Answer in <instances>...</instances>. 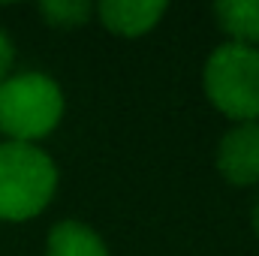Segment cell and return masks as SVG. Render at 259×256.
I'll return each mask as SVG.
<instances>
[{
    "mask_svg": "<svg viewBox=\"0 0 259 256\" xmlns=\"http://www.w3.org/2000/svg\"><path fill=\"white\" fill-rule=\"evenodd\" d=\"M58 169L52 157L24 142L0 145V220H30L55 196Z\"/></svg>",
    "mask_w": 259,
    "mask_h": 256,
    "instance_id": "6da1fadb",
    "label": "cell"
},
{
    "mask_svg": "<svg viewBox=\"0 0 259 256\" xmlns=\"http://www.w3.org/2000/svg\"><path fill=\"white\" fill-rule=\"evenodd\" d=\"M64 118V91L46 72L9 75L0 84V133L9 142L33 145Z\"/></svg>",
    "mask_w": 259,
    "mask_h": 256,
    "instance_id": "7a4b0ae2",
    "label": "cell"
},
{
    "mask_svg": "<svg viewBox=\"0 0 259 256\" xmlns=\"http://www.w3.org/2000/svg\"><path fill=\"white\" fill-rule=\"evenodd\" d=\"M205 94L217 112L247 124L259 121V49L223 42L205 61Z\"/></svg>",
    "mask_w": 259,
    "mask_h": 256,
    "instance_id": "3957f363",
    "label": "cell"
},
{
    "mask_svg": "<svg viewBox=\"0 0 259 256\" xmlns=\"http://www.w3.org/2000/svg\"><path fill=\"white\" fill-rule=\"evenodd\" d=\"M217 169L235 187L259 184V121L235 124L220 139Z\"/></svg>",
    "mask_w": 259,
    "mask_h": 256,
    "instance_id": "277c9868",
    "label": "cell"
},
{
    "mask_svg": "<svg viewBox=\"0 0 259 256\" xmlns=\"http://www.w3.org/2000/svg\"><path fill=\"white\" fill-rule=\"evenodd\" d=\"M100 21L106 30L118 36H142L157 27V21L166 15L163 0H106L97 6Z\"/></svg>",
    "mask_w": 259,
    "mask_h": 256,
    "instance_id": "5b68a950",
    "label": "cell"
},
{
    "mask_svg": "<svg viewBox=\"0 0 259 256\" xmlns=\"http://www.w3.org/2000/svg\"><path fill=\"white\" fill-rule=\"evenodd\" d=\"M214 18L220 21L229 42L259 46V0H223L214 6Z\"/></svg>",
    "mask_w": 259,
    "mask_h": 256,
    "instance_id": "8992f818",
    "label": "cell"
},
{
    "mask_svg": "<svg viewBox=\"0 0 259 256\" xmlns=\"http://www.w3.org/2000/svg\"><path fill=\"white\" fill-rule=\"evenodd\" d=\"M46 256H109V250L91 226H84L78 220H64V223L52 226Z\"/></svg>",
    "mask_w": 259,
    "mask_h": 256,
    "instance_id": "52a82bcc",
    "label": "cell"
},
{
    "mask_svg": "<svg viewBox=\"0 0 259 256\" xmlns=\"http://www.w3.org/2000/svg\"><path fill=\"white\" fill-rule=\"evenodd\" d=\"M39 12L52 27H81L94 15V3H88V0H49L39 6Z\"/></svg>",
    "mask_w": 259,
    "mask_h": 256,
    "instance_id": "ba28073f",
    "label": "cell"
},
{
    "mask_svg": "<svg viewBox=\"0 0 259 256\" xmlns=\"http://www.w3.org/2000/svg\"><path fill=\"white\" fill-rule=\"evenodd\" d=\"M12 61H15V46H12V39H9L3 30H0V84L9 78Z\"/></svg>",
    "mask_w": 259,
    "mask_h": 256,
    "instance_id": "9c48e42d",
    "label": "cell"
},
{
    "mask_svg": "<svg viewBox=\"0 0 259 256\" xmlns=\"http://www.w3.org/2000/svg\"><path fill=\"white\" fill-rule=\"evenodd\" d=\"M250 223H253V232L259 235V196H256V202H253V211H250Z\"/></svg>",
    "mask_w": 259,
    "mask_h": 256,
    "instance_id": "30bf717a",
    "label": "cell"
}]
</instances>
